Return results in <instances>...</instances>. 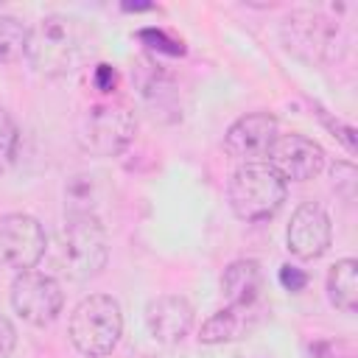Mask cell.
<instances>
[{"instance_id": "obj_20", "label": "cell", "mask_w": 358, "mask_h": 358, "mask_svg": "<svg viewBox=\"0 0 358 358\" xmlns=\"http://www.w3.org/2000/svg\"><path fill=\"white\" fill-rule=\"evenodd\" d=\"M137 36H140L151 50H159V53H171V56H176V53H182V50H185L179 39L168 36V34H165V31H159V28H143Z\"/></svg>"}, {"instance_id": "obj_15", "label": "cell", "mask_w": 358, "mask_h": 358, "mask_svg": "<svg viewBox=\"0 0 358 358\" xmlns=\"http://www.w3.org/2000/svg\"><path fill=\"white\" fill-rule=\"evenodd\" d=\"M327 299L341 313L358 310V260L341 257L327 271Z\"/></svg>"}, {"instance_id": "obj_2", "label": "cell", "mask_w": 358, "mask_h": 358, "mask_svg": "<svg viewBox=\"0 0 358 358\" xmlns=\"http://www.w3.org/2000/svg\"><path fill=\"white\" fill-rule=\"evenodd\" d=\"M56 266L70 280H92L103 271L109 260V235L95 213L90 215H67L62 224L56 243Z\"/></svg>"}, {"instance_id": "obj_11", "label": "cell", "mask_w": 358, "mask_h": 358, "mask_svg": "<svg viewBox=\"0 0 358 358\" xmlns=\"http://www.w3.org/2000/svg\"><path fill=\"white\" fill-rule=\"evenodd\" d=\"M288 252L299 260H316L322 257L333 243V224L324 207L316 201H305L291 213L288 229H285Z\"/></svg>"}, {"instance_id": "obj_19", "label": "cell", "mask_w": 358, "mask_h": 358, "mask_svg": "<svg viewBox=\"0 0 358 358\" xmlns=\"http://www.w3.org/2000/svg\"><path fill=\"white\" fill-rule=\"evenodd\" d=\"M330 176H333V187L338 196H344L347 201L355 196V187H358V171L352 162H336L330 168Z\"/></svg>"}, {"instance_id": "obj_18", "label": "cell", "mask_w": 358, "mask_h": 358, "mask_svg": "<svg viewBox=\"0 0 358 358\" xmlns=\"http://www.w3.org/2000/svg\"><path fill=\"white\" fill-rule=\"evenodd\" d=\"M17 145H20V129L14 117L6 109H0V173L14 162Z\"/></svg>"}, {"instance_id": "obj_23", "label": "cell", "mask_w": 358, "mask_h": 358, "mask_svg": "<svg viewBox=\"0 0 358 358\" xmlns=\"http://www.w3.org/2000/svg\"><path fill=\"white\" fill-rule=\"evenodd\" d=\"M17 347V330L14 324L8 322V316L0 313V358H8Z\"/></svg>"}, {"instance_id": "obj_6", "label": "cell", "mask_w": 358, "mask_h": 358, "mask_svg": "<svg viewBox=\"0 0 358 358\" xmlns=\"http://www.w3.org/2000/svg\"><path fill=\"white\" fill-rule=\"evenodd\" d=\"M282 42L288 50L308 62H333L344 50V34L338 22L319 11H294L282 22Z\"/></svg>"}, {"instance_id": "obj_17", "label": "cell", "mask_w": 358, "mask_h": 358, "mask_svg": "<svg viewBox=\"0 0 358 358\" xmlns=\"http://www.w3.org/2000/svg\"><path fill=\"white\" fill-rule=\"evenodd\" d=\"M28 25L14 14H0V64H14L25 56Z\"/></svg>"}, {"instance_id": "obj_4", "label": "cell", "mask_w": 358, "mask_h": 358, "mask_svg": "<svg viewBox=\"0 0 358 358\" xmlns=\"http://www.w3.org/2000/svg\"><path fill=\"white\" fill-rule=\"evenodd\" d=\"M285 182L266 162H243L227 185L229 210L235 213V218L249 224L274 218L285 204Z\"/></svg>"}, {"instance_id": "obj_14", "label": "cell", "mask_w": 358, "mask_h": 358, "mask_svg": "<svg viewBox=\"0 0 358 358\" xmlns=\"http://www.w3.org/2000/svg\"><path fill=\"white\" fill-rule=\"evenodd\" d=\"M257 316H260V308H232V305H227V308L215 310V313L201 324L199 341H204V344L238 341V338H243V336L255 327Z\"/></svg>"}, {"instance_id": "obj_1", "label": "cell", "mask_w": 358, "mask_h": 358, "mask_svg": "<svg viewBox=\"0 0 358 358\" xmlns=\"http://www.w3.org/2000/svg\"><path fill=\"white\" fill-rule=\"evenodd\" d=\"M87 56V28L70 14H45L28 28L25 59L39 76H67Z\"/></svg>"}, {"instance_id": "obj_13", "label": "cell", "mask_w": 358, "mask_h": 358, "mask_svg": "<svg viewBox=\"0 0 358 358\" xmlns=\"http://www.w3.org/2000/svg\"><path fill=\"white\" fill-rule=\"evenodd\" d=\"M221 294L232 308H260L263 296V268L255 257L232 260L221 274Z\"/></svg>"}, {"instance_id": "obj_9", "label": "cell", "mask_w": 358, "mask_h": 358, "mask_svg": "<svg viewBox=\"0 0 358 358\" xmlns=\"http://www.w3.org/2000/svg\"><path fill=\"white\" fill-rule=\"evenodd\" d=\"M266 165L282 179V182H308L322 173L324 168V148L305 137V134H280L266 154Z\"/></svg>"}, {"instance_id": "obj_10", "label": "cell", "mask_w": 358, "mask_h": 358, "mask_svg": "<svg viewBox=\"0 0 358 358\" xmlns=\"http://www.w3.org/2000/svg\"><path fill=\"white\" fill-rule=\"evenodd\" d=\"M280 137V123L268 112L241 115L224 134V151L241 162H263Z\"/></svg>"}, {"instance_id": "obj_5", "label": "cell", "mask_w": 358, "mask_h": 358, "mask_svg": "<svg viewBox=\"0 0 358 358\" xmlns=\"http://www.w3.org/2000/svg\"><path fill=\"white\" fill-rule=\"evenodd\" d=\"M134 131H137V120L131 109L115 101H103L81 115L76 140L92 157H117L134 140Z\"/></svg>"}, {"instance_id": "obj_12", "label": "cell", "mask_w": 358, "mask_h": 358, "mask_svg": "<svg viewBox=\"0 0 358 358\" xmlns=\"http://www.w3.org/2000/svg\"><path fill=\"white\" fill-rule=\"evenodd\" d=\"M143 316H145V327H148L154 341H159V344H179L190 333L196 310H193V305L185 296L162 294V296H154L145 305Z\"/></svg>"}, {"instance_id": "obj_21", "label": "cell", "mask_w": 358, "mask_h": 358, "mask_svg": "<svg viewBox=\"0 0 358 358\" xmlns=\"http://www.w3.org/2000/svg\"><path fill=\"white\" fill-rule=\"evenodd\" d=\"M277 280H280V285H282L285 291H291V294H299V291L308 285V271H302V268H296V266L285 263V266H280V274H277Z\"/></svg>"}, {"instance_id": "obj_3", "label": "cell", "mask_w": 358, "mask_h": 358, "mask_svg": "<svg viewBox=\"0 0 358 358\" xmlns=\"http://www.w3.org/2000/svg\"><path fill=\"white\" fill-rule=\"evenodd\" d=\"M73 347L87 358H103L109 355L120 336H123V310L120 302L109 294H90L84 296L67 324Z\"/></svg>"}, {"instance_id": "obj_8", "label": "cell", "mask_w": 358, "mask_h": 358, "mask_svg": "<svg viewBox=\"0 0 358 358\" xmlns=\"http://www.w3.org/2000/svg\"><path fill=\"white\" fill-rule=\"evenodd\" d=\"M48 252V238L42 224L28 213L0 215V266L31 271Z\"/></svg>"}, {"instance_id": "obj_22", "label": "cell", "mask_w": 358, "mask_h": 358, "mask_svg": "<svg viewBox=\"0 0 358 358\" xmlns=\"http://www.w3.org/2000/svg\"><path fill=\"white\" fill-rule=\"evenodd\" d=\"M92 84L101 90V92H112L115 84H117V70L112 64H98L92 70Z\"/></svg>"}, {"instance_id": "obj_7", "label": "cell", "mask_w": 358, "mask_h": 358, "mask_svg": "<svg viewBox=\"0 0 358 358\" xmlns=\"http://www.w3.org/2000/svg\"><path fill=\"white\" fill-rule=\"evenodd\" d=\"M11 308L22 322H28L34 327H45L62 313L64 291H62L59 280L50 274L20 271L11 282Z\"/></svg>"}, {"instance_id": "obj_16", "label": "cell", "mask_w": 358, "mask_h": 358, "mask_svg": "<svg viewBox=\"0 0 358 358\" xmlns=\"http://www.w3.org/2000/svg\"><path fill=\"white\" fill-rule=\"evenodd\" d=\"M98 204V176L78 173L64 187V210L67 215H90Z\"/></svg>"}]
</instances>
